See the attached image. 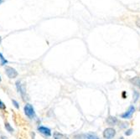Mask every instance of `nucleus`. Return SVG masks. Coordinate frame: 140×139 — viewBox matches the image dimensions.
I'll return each instance as SVG.
<instances>
[{
	"mask_svg": "<svg viewBox=\"0 0 140 139\" xmlns=\"http://www.w3.org/2000/svg\"><path fill=\"white\" fill-rule=\"evenodd\" d=\"M133 129H128V130H127L126 132H125V135H126V136H130V135H132V134H133Z\"/></svg>",
	"mask_w": 140,
	"mask_h": 139,
	"instance_id": "4468645a",
	"label": "nucleus"
},
{
	"mask_svg": "<svg viewBox=\"0 0 140 139\" xmlns=\"http://www.w3.org/2000/svg\"><path fill=\"white\" fill-rule=\"evenodd\" d=\"M1 80H2V79H1V76H0V82H1Z\"/></svg>",
	"mask_w": 140,
	"mask_h": 139,
	"instance_id": "412c9836",
	"label": "nucleus"
},
{
	"mask_svg": "<svg viewBox=\"0 0 140 139\" xmlns=\"http://www.w3.org/2000/svg\"><path fill=\"white\" fill-rule=\"evenodd\" d=\"M133 102H136V101L138 100V98L140 96V93L137 91H133Z\"/></svg>",
	"mask_w": 140,
	"mask_h": 139,
	"instance_id": "f8f14e48",
	"label": "nucleus"
},
{
	"mask_svg": "<svg viewBox=\"0 0 140 139\" xmlns=\"http://www.w3.org/2000/svg\"><path fill=\"white\" fill-rule=\"evenodd\" d=\"M83 139H99V137L96 134H93V133H87V134L84 135Z\"/></svg>",
	"mask_w": 140,
	"mask_h": 139,
	"instance_id": "9d476101",
	"label": "nucleus"
},
{
	"mask_svg": "<svg viewBox=\"0 0 140 139\" xmlns=\"http://www.w3.org/2000/svg\"><path fill=\"white\" fill-rule=\"evenodd\" d=\"M130 82L133 84V86H137L140 89V77H133L130 79Z\"/></svg>",
	"mask_w": 140,
	"mask_h": 139,
	"instance_id": "6e6552de",
	"label": "nucleus"
},
{
	"mask_svg": "<svg viewBox=\"0 0 140 139\" xmlns=\"http://www.w3.org/2000/svg\"><path fill=\"white\" fill-rule=\"evenodd\" d=\"M0 109H1V110H5V109H6V106H5V104L1 100H0Z\"/></svg>",
	"mask_w": 140,
	"mask_h": 139,
	"instance_id": "2eb2a0df",
	"label": "nucleus"
},
{
	"mask_svg": "<svg viewBox=\"0 0 140 139\" xmlns=\"http://www.w3.org/2000/svg\"><path fill=\"white\" fill-rule=\"evenodd\" d=\"M107 122L109 124V125L113 126V125H116V124L118 123V118H116L115 117H112V116H110V117H107Z\"/></svg>",
	"mask_w": 140,
	"mask_h": 139,
	"instance_id": "0eeeda50",
	"label": "nucleus"
},
{
	"mask_svg": "<svg viewBox=\"0 0 140 139\" xmlns=\"http://www.w3.org/2000/svg\"><path fill=\"white\" fill-rule=\"evenodd\" d=\"M24 113L27 117L30 118V119H33V118L35 117V109H34L33 106L31 104L28 103L26 105L24 106Z\"/></svg>",
	"mask_w": 140,
	"mask_h": 139,
	"instance_id": "f257e3e1",
	"label": "nucleus"
},
{
	"mask_svg": "<svg viewBox=\"0 0 140 139\" xmlns=\"http://www.w3.org/2000/svg\"><path fill=\"white\" fill-rule=\"evenodd\" d=\"M5 71H6V75L9 79H14L18 76V72L14 68L10 67V66H6L5 68Z\"/></svg>",
	"mask_w": 140,
	"mask_h": 139,
	"instance_id": "f03ea898",
	"label": "nucleus"
},
{
	"mask_svg": "<svg viewBox=\"0 0 140 139\" xmlns=\"http://www.w3.org/2000/svg\"><path fill=\"white\" fill-rule=\"evenodd\" d=\"M3 3H4V0H0V5H1Z\"/></svg>",
	"mask_w": 140,
	"mask_h": 139,
	"instance_id": "a211bd4d",
	"label": "nucleus"
},
{
	"mask_svg": "<svg viewBox=\"0 0 140 139\" xmlns=\"http://www.w3.org/2000/svg\"><path fill=\"white\" fill-rule=\"evenodd\" d=\"M53 136H54V138L55 139H69V137H66L65 135L62 134V133H60L58 132H54Z\"/></svg>",
	"mask_w": 140,
	"mask_h": 139,
	"instance_id": "1a4fd4ad",
	"label": "nucleus"
},
{
	"mask_svg": "<svg viewBox=\"0 0 140 139\" xmlns=\"http://www.w3.org/2000/svg\"><path fill=\"white\" fill-rule=\"evenodd\" d=\"M38 131L42 133V134H44L45 136H46V137H50L51 136V131L50 128H48L46 127H44V126H39L38 127Z\"/></svg>",
	"mask_w": 140,
	"mask_h": 139,
	"instance_id": "423d86ee",
	"label": "nucleus"
},
{
	"mask_svg": "<svg viewBox=\"0 0 140 139\" xmlns=\"http://www.w3.org/2000/svg\"><path fill=\"white\" fill-rule=\"evenodd\" d=\"M15 85H16L17 90H18V91L20 93L22 98L24 100H25V95H26V89H25V86L24 85H22L21 82L19 81V80L16 81Z\"/></svg>",
	"mask_w": 140,
	"mask_h": 139,
	"instance_id": "20e7f679",
	"label": "nucleus"
},
{
	"mask_svg": "<svg viewBox=\"0 0 140 139\" xmlns=\"http://www.w3.org/2000/svg\"><path fill=\"white\" fill-rule=\"evenodd\" d=\"M8 61L4 57V55L2 54V53H0V65H1L2 66H4V65H6V64H8Z\"/></svg>",
	"mask_w": 140,
	"mask_h": 139,
	"instance_id": "9b49d317",
	"label": "nucleus"
},
{
	"mask_svg": "<svg viewBox=\"0 0 140 139\" xmlns=\"http://www.w3.org/2000/svg\"><path fill=\"white\" fill-rule=\"evenodd\" d=\"M139 111H140V107H139Z\"/></svg>",
	"mask_w": 140,
	"mask_h": 139,
	"instance_id": "5701e85b",
	"label": "nucleus"
},
{
	"mask_svg": "<svg viewBox=\"0 0 140 139\" xmlns=\"http://www.w3.org/2000/svg\"><path fill=\"white\" fill-rule=\"evenodd\" d=\"M1 42H2V38H1V36H0V45H1Z\"/></svg>",
	"mask_w": 140,
	"mask_h": 139,
	"instance_id": "6ab92c4d",
	"label": "nucleus"
},
{
	"mask_svg": "<svg viewBox=\"0 0 140 139\" xmlns=\"http://www.w3.org/2000/svg\"><path fill=\"white\" fill-rule=\"evenodd\" d=\"M2 138H3V139H5V138H6V137H4V136H2Z\"/></svg>",
	"mask_w": 140,
	"mask_h": 139,
	"instance_id": "aec40b11",
	"label": "nucleus"
},
{
	"mask_svg": "<svg viewBox=\"0 0 140 139\" xmlns=\"http://www.w3.org/2000/svg\"><path fill=\"white\" fill-rule=\"evenodd\" d=\"M136 24L138 25V27L140 28V18H138V19H137V21H136Z\"/></svg>",
	"mask_w": 140,
	"mask_h": 139,
	"instance_id": "f3484780",
	"label": "nucleus"
},
{
	"mask_svg": "<svg viewBox=\"0 0 140 139\" xmlns=\"http://www.w3.org/2000/svg\"><path fill=\"white\" fill-rule=\"evenodd\" d=\"M120 139H123V137H120Z\"/></svg>",
	"mask_w": 140,
	"mask_h": 139,
	"instance_id": "4be33fe9",
	"label": "nucleus"
},
{
	"mask_svg": "<svg viewBox=\"0 0 140 139\" xmlns=\"http://www.w3.org/2000/svg\"><path fill=\"white\" fill-rule=\"evenodd\" d=\"M12 102H13V106H15V107H16L17 109H19V106L18 101H15V100H13V101H12Z\"/></svg>",
	"mask_w": 140,
	"mask_h": 139,
	"instance_id": "dca6fc26",
	"label": "nucleus"
},
{
	"mask_svg": "<svg viewBox=\"0 0 140 139\" xmlns=\"http://www.w3.org/2000/svg\"><path fill=\"white\" fill-rule=\"evenodd\" d=\"M5 128H6V130L8 132H13V127H11V125L9 123H8L6 122L5 123Z\"/></svg>",
	"mask_w": 140,
	"mask_h": 139,
	"instance_id": "ddd939ff",
	"label": "nucleus"
},
{
	"mask_svg": "<svg viewBox=\"0 0 140 139\" xmlns=\"http://www.w3.org/2000/svg\"><path fill=\"white\" fill-rule=\"evenodd\" d=\"M134 112H135V107L133 106H130L128 111L121 115V117L123 118V119H130Z\"/></svg>",
	"mask_w": 140,
	"mask_h": 139,
	"instance_id": "39448f33",
	"label": "nucleus"
},
{
	"mask_svg": "<svg viewBox=\"0 0 140 139\" xmlns=\"http://www.w3.org/2000/svg\"><path fill=\"white\" fill-rule=\"evenodd\" d=\"M115 135H116L115 129L112 128V127L106 128L104 130V132H103V137L106 139H112Z\"/></svg>",
	"mask_w": 140,
	"mask_h": 139,
	"instance_id": "7ed1b4c3",
	"label": "nucleus"
}]
</instances>
